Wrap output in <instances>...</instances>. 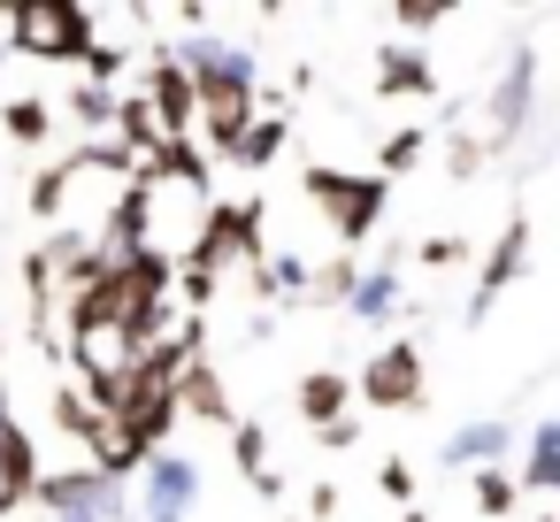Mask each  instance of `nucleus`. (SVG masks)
<instances>
[{"instance_id":"1a4fd4ad","label":"nucleus","mask_w":560,"mask_h":522,"mask_svg":"<svg viewBox=\"0 0 560 522\" xmlns=\"http://www.w3.org/2000/svg\"><path fill=\"white\" fill-rule=\"evenodd\" d=\"M522 269H529V216L514 208V216H506V231H499V246H491V254H483V269H476V292H468V315H460V323H483V315L499 308V292H506Z\"/></svg>"},{"instance_id":"f3484780","label":"nucleus","mask_w":560,"mask_h":522,"mask_svg":"<svg viewBox=\"0 0 560 522\" xmlns=\"http://www.w3.org/2000/svg\"><path fill=\"white\" fill-rule=\"evenodd\" d=\"M292 399H300V415H307V430H323V422H338V415L353 407V376H346V369H307Z\"/></svg>"},{"instance_id":"e433bc0d","label":"nucleus","mask_w":560,"mask_h":522,"mask_svg":"<svg viewBox=\"0 0 560 522\" xmlns=\"http://www.w3.org/2000/svg\"><path fill=\"white\" fill-rule=\"evenodd\" d=\"M0 407H9V392H0Z\"/></svg>"},{"instance_id":"c756f323","label":"nucleus","mask_w":560,"mask_h":522,"mask_svg":"<svg viewBox=\"0 0 560 522\" xmlns=\"http://www.w3.org/2000/svg\"><path fill=\"white\" fill-rule=\"evenodd\" d=\"M415 262H422V269H453V262H468V246H460V239H422Z\"/></svg>"},{"instance_id":"f8f14e48","label":"nucleus","mask_w":560,"mask_h":522,"mask_svg":"<svg viewBox=\"0 0 560 522\" xmlns=\"http://www.w3.org/2000/svg\"><path fill=\"white\" fill-rule=\"evenodd\" d=\"M506 445H514V422L506 415H483V422H460L438 445V461L445 468H506Z\"/></svg>"},{"instance_id":"473e14b6","label":"nucleus","mask_w":560,"mask_h":522,"mask_svg":"<svg viewBox=\"0 0 560 522\" xmlns=\"http://www.w3.org/2000/svg\"><path fill=\"white\" fill-rule=\"evenodd\" d=\"M315 438H323L330 453H346V445H361V422H353V415H338V422H323Z\"/></svg>"},{"instance_id":"2f4dec72","label":"nucleus","mask_w":560,"mask_h":522,"mask_svg":"<svg viewBox=\"0 0 560 522\" xmlns=\"http://www.w3.org/2000/svg\"><path fill=\"white\" fill-rule=\"evenodd\" d=\"M445 16H453L445 0H407V9H399V24H407V32H438Z\"/></svg>"},{"instance_id":"dca6fc26","label":"nucleus","mask_w":560,"mask_h":522,"mask_svg":"<svg viewBox=\"0 0 560 522\" xmlns=\"http://www.w3.org/2000/svg\"><path fill=\"white\" fill-rule=\"evenodd\" d=\"M346 308H353V323H392L399 315V254H384L376 269H361L353 292H346Z\"/></svg>"},{"instance_id":"412c9836","label":"nucleus","mask_w":560,"mask_h":522,"mask_svg":"<svg viewBox=\"0 0 560 522\" xmlns=\"http://www.w3.org/2000/svg\"><path fill=\"white\" fill-rule=\"evenodd\" d=\"M0 124H9L16 147H39V139L55 131V108H47L39 93H16V101H0Z\"/></svg>"},{"instance_id":"f704fd0d","label":"nucleus","mask_w":560,"mask_h":522,"mask_svg":"<svg viewBox=\"0 0 560 522\" xmlns=\"http://www.w3.org/2000/svg\"><path fill=\"white\" fill-rule=\"evenodd\" d=\"M529 522H560V514H552V507H537V514H529Z\"/></svg>"},{"instance_id":"2eb2a0df","label":"nucleus","mask_w":560,"mask_h":522,"mask_svg":"<svg viewBox=\"0 0 560 522\" xmlns=\"http://www.w3.org/2000/svg\"><path fill=\"white\" fill-rule=\"evenodd\" d=\"M514 491H529L537 507H552V491H560V422H552V415L529 422V461H522Z\"/></svg>"},{"instance_id":"9b49d317","label":"nucleus","mask_w":560,"mask_h":522,"mask_svg":"<svg viewBox=\"0 0 560 522\" xmlns=\"http://www.w3.org/2000/svg\"><path fill=\"white\" fill-rule=\"evenodd\" d=\"M170 399H177V422H185V415H192V422H223V430L238 422V415H231V392H223V369H215L208 353H192V361L177 369Z\"/></svg>"},{"instance_id":"a211bd4d","label":"nucleus","mask_w":560,"mask_h":522,"mask_svg":"<svg viewBox=\"0 0 560 522\" xmlns=\"http://www.w3.org/2000/svg\"><path fill=\"white\" fill-rule=\"evenodd\" d=\"M139 177H147V185H192V193H208V154H200L192 139H170L154 162H139Z\"/></svg>"},{"instance_id":"4c0bfd02","label":"nucleus","mask_w":560,"mask_h":522,"mask_svg":"<svg viewBox=\"0 0 560 522\" xmlns=\"http://www.w3.org/2000/svg\"><path fill=\"white\" fill-rule=\"evenodd\" d=\"M0 62H9V47H0Z\"/></svg>"},{"instance_id":"aec40b11","label":"nucleus","mask_w":560,"mask_h":522,"mask_svg":"<svg viewBox=\"0 0 560 522\" xmlns=\"http://www.w3.org/2000/svg\"><path fill=\"white\" fill-rule=\"evenodd\" d=\"M284 131H292L284 116H254V124H246V139L231 147V162H238V170H269V162L284 154Z\"/></svg>"},{"instance_id":"393cba45","label":"nucleus","mask_w":560,"mask_h":522,"mask_svg":"<svg viewBox=\"0 0 560 522\" xmlns=\"http://www.w3.org/2000/svg\"><path fill=\"white\" fill-rule=\"evenodd\" d=\"M70 124H78V131H101V124H116V93L78 78V85H70Z\"/></svg>"},{"instance_id":"20e7f679","label":"nucleus","mask_w":560,"mask_h":522,"mask_svg":"<svg viewBox=\"0 0 560 522\" xmlns=\"http://www.w3.org/2000/svg\"><path fill=\"white\" fill-rule=\"evenodd\" d=\"M32 507H47V522H131L124 484H108V476H93V468H55V476L39 468Z\"/></svg>"},{"instance_id":"9d476101","label":"nucleus","mask_w":560,"mask_h":522,"mask_svg":"<svg viewBox=\"0 0 560 522\" xmlns=\"http://www.w3.org/2000/svg\"><path fill=\"white\" fill-rule=\"evenodd\" d=\"M32 484H39V445L16 422V407H0V522L16 507H32Z\"/></svg>"},{"instance_id":"6e6552de","label":"nucleus","mask_w":560,"mask_h":522,"mask_svg":"<svg viewBox=\"0 0 560 522\" xmlns=\"http://www.w3.org/2000/svg\"><path fill=\"white\" fill-rule=\"evenodd\" d=\"M131 93L154 108L162 139H192V78L177 70V55H170V47H154V55H147V78H139Z\"/></svg>"},{"instance_id":"6ab92c4d","label":"nucleus","mask_w":560,"mask_h":522,"mask_svg":"<svg viewBox=\"0 0 560 522\" xmlns=\"http://www.w3.org/2000/svg\"><path fill=\"white\" fill-rule=\"evenodd\" d=\"M353 277H361V262H353V254H330V262H315V269H307L300 300H307V308H346Z\"/></svg>"},{"instance_id":"c9c22d12","label":"nucleus","mask_w":560,"mask_h":522,"mask_svg":"<svg viewBox=\"0 0 560 522\" xmlns=\"http://www.w3.org/2000/svg\"><path fill=\"white\" fill-rule=\"evenodd\" d=\"M0 353H9V330H0Z\"/></svg>"},{"instance_id":"7c9ffc66","label":"nucleus","mask_w":560,"mask_h":522,"mask_svg":"<svg viewBox=\"0 0 560 522\" xmlns=\"http://www.w3.org/2000/svg\"><path fill=\"white\" fill-rule=\"evenodd\" d=\"M376 491L407 507V499H415V468H407V461H384V468H376Z\"/></svg>"},{"instance_id":"a878e982","label":"nucleus","mask_w":560,"mask_h":522,"mask_svg":"<svg viewBox=\"0 0 560 522\" xmlns=\"http://www.w3.org/2000/svg\"><path fill=\"white\" fill-rule=\"evenodd\" d=\"M422 154H430V131H392V139H384V170H376V177L392 185V177H407Z\"/></svg>"},{"instance_id":"f257e3e1","label":"nucleus","mask_w":560,"mask_h":522,"mask_svg":"<svg viewBox=\"0 0 560 522\" xmlns=\"http://www.w3.org/2000/svg\"><path fill=\"white\" fill-rule=\"evenodd\" d=\"M0 32L32 62H78L93 47V9L85 0H0Z\"/></svg>"},{"instance_id":"cd10ccee","label":"nucleus","mask_w":560,"mask_h":522,"mask_svg":"<svg viewBox=\"0 0 560 522\" xmlns=\"http://www.w3.org/2000/svg\"><path fill=\"white\" fill-rule=\"evenodd\" d=\"M78 62H85V85H108V93H116V78H124V47H108V39H93V47H85Z\"/></svg>"},{"instance_id":"bb28decb","label":"nucleus","mask_w":560,"mask_h":522,"mask_svg":"<svg viewBox=\"0 0 560 522\" xmlns=\"http://www.w3.org/2000/svg\"><path fill=\"white\" fill-rule=\"evenodd\" d=\"M231 461H238L246 476H261V468H269V430H261V422H231Z\"/></svg>"},{"instance_id":"4468645a","label":"nucleus","mask_w":560,"mask_h":522,"mask_svg":"<svg viewBox=\"0 0 560 522\" xmlns=\"http://www.w3.org/2000/svg\"><path fill=\"white\" fill-rule=\"evenodd\" d=\"M438 93V70L422 47H384L376 55V101H430Z\"/></svg>"},{"instance_id":"0eeeda50","label":"nucleus","mask_w":560,"mask_h":522,"mask_svg":"<svg viewBox=\"0 0 560 522\" xmlns=\"http://www.w3.org/2000/svg\"><path fill=\"white\" fill-rule=\"evenodd\" d=\"M353 392H361L376 415H407V407H422V346H407V338L376 346V361L353 376Z\"/></svg>"},{"instance_id":"72a5a7b5","label":"nucleus","mask_w":560,"mask_h":522,"mask_svg":"<svg viewBox=\"0 0 560 522\" xmlns=\"http://www.w3.org/2000/svg\"><path fill=\"white\" fill-rule=\"evenodd\" d=\"M307 514H315V522H330V514H338V491H330V484H315V499H307Z\"/></svg>"},{"instance_id":"b1692460","label":"nucleus","mask_w":560,"mask_h":522,"mask_svg":"<svg viewBox=\"0 0 560 522\" xmlns=\"http://www.w3.org/2000/svg\"><path fill=\"white\" fill-rule=\"evenodd\" d=\"M468 484H476V514H483V522H506V514L522 507V491H514V476H506V468H476Z\"/></svg>"},{"instance_id":"4be33fe9","label":"nucleus","mask_w":560,"mask_h":522,"mask_svg":"<svg viewBox=\"0 0 560 522\" xmlns=\"http://www.w3.org/2000/svg\"><path fill=\"white\" fill-rule=\"evenodd\" d=\"M70 185H78V170H70V162H47V170L32 177V193H24V208H32L39 223H62V200H70Z\"/></svg>"},{"instance_id":"f03ea898","label":"nucleus","mask_w":560,"mask_h":522,"mask_svg":"<svg viewBox=\"0 0 560 522\" xmlns=\"http://www.w3.org/2000/svg\"><path fill=\"white\" fill-rule=\"evenodd\" d=\"M300 193H307V200L330 216L338 254H353V246L376 231L384 200H392V185H384V177H353V170H307V177H300Z\"/></svg>"},{"instance_id":"7ed1b4c3","label":"nucleus","mask_w":560,"mask_h":522,"mask_svg":"<svg viewBox=\"0 0 560 522\" xmlns=\"http://www.w3.org/2000/svg\"><path fill=\"white\" fill-rule=\"evenodd\" d=\"M261 223H269V208L261 200H231V208H208V223H200V239L185 246V262L177 269H192V277H223L231 262H261Z\"/></svg>"},{"instance_id":"c85d7f7f","label":"nucleus","mask_w":560,"mask_h":522,"mask_svg":"<svg viewBox=\"0 0 560 522\" xmlns=\"http://www.w3.org/2000/svg\"><path fill=\"white\" fill-rule=\"evenodd\" d=\"M483 162H491V147H483V139H468V131H453V139H445V170H453V177H476Z\"/></svg>"},{"instance_id":"423d86ee","label":"nucleus","mask_w":560,"mask_h":522,"mask_svg":"<svg viewBox=\"0 0 560 522\" xmlns=\"http://www.w3.org/2000/svg\"><path fill=\"white\" fill-rule=\"evenodd\" d=\"M200 507V461L162 445L147 468H139V522H185Z\"/></svg>"},{"instance_id":"ddd939ff","label":"nucleus","mask_w":560,"mask_h":522,"mask_svg":"<svg viewBox=\"0 0 560 522\" xmlns=\"http://www.w3.org/2000/svg\"><path fill=\"white\" fill-rule=\"evenodd\" d=\"M147 231H154V185H147V177H131V193L108 208L101 254H108V262H124V254H139V246H147Z\"/></svg>"},{"instance_id":"5701e85b","label":"nucleus","mask_w":560,"mask_h":522,"mask_svg":"<svg viewBox=\"0 0 560 522\" xmlns=\"http://www.w3.org/2000/svg\"><path fill=\"white\" fill-rule=\"evenodd\" d=\"M101 422H108V415H101V407H93L78 384H55V430H62V438L93 445V430H101Z\"/></svg>"},{"instance_id":"39448f33","label":"nucleus","mask_w":560,"mask_h":522,"mask_svg":"<svg viewBox=\"0 0 560 522\" xmlns=\"http://www.w3.org/2000/svg\"><path fill=\"white\" fill-rule=\"evenodd\" d=\"M483 116H491V154H506L522 131H529V116H537V47H514L506 55V70H499V85H491V101H483Z\"/></svg>"}]
</instances>
